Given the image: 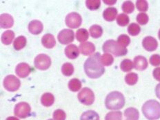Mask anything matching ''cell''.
<instances>
[{
	"mask_svg": "<svg viewBox=\"0 0 160 120\" xmlns=\"http://www.w3.org/2000/svg\"><path fill=\"white\" fill-rule=\"evenodd\" d=\"M15 38V33L12 31H6L2 35V42L4 45H10Z\"/></svg>",
	"mask_w": 160,
	"mask_h": 120,
	"instance_id": "obj_22",
	"label": "cell"
},
{
	"mask_svg": "<svg viewBox=\"0 0 160 120\" xmlns=\"http://www.w3.org/2000/svg\"><path fill=\"white\" fill-rule=\"evenodd\" d=\"M53 118L55 120H65L66 113L61 109H58L53 112Z\"/></svg>",
	"mask_w": 160,
	"mask_h": 120,
	"instance_id": "obj_40",
	"label": "cell"
},
{
	"mask_svg": "<svg viewBox=\"0 0 160 120\" xmlns=\"http://www.w3.org/2000/svg\"><path fill=\"white\" fill-rule=\"evenodd\" d=\"M31 106L26 102H19L15 106L14 112L16 116L19 118H26L31 113Z\"/></svg>",
	"mask_w": 160,
	"mask_h": 120,
	"instance_id": "obj_8",
	"label": "cell"
},
{
	"mask_svg": "<svg viewBox=\"0 0 160 120\" xmlns=\"http://www.w3.org/2000/svg\"><path fill=\"white\" fill-rule=\"evenodd\" d=\"M104 3L108 5H113L117 2V1H104Z\"/></svg>",
	"mask_w": 160,
	"mask_h": 120,
	"instance_id": "obj_44",
	"label": "cell"
},
{
	"mask_svg": "<svg viewBox=\"0 0 160 120\" xmlns=\"http://www.w3.org/2000/svg\"><path fill=\"white\" fill-rule=\"evenodd\" d=\"M113 62H114V58L111 54L105 53V54L101 56V62L103 66H109L112 64Z\"/></svg>",
	"mask_w": 160,
	"mask_h": 120,
	"instance_id": "obj_31",
	"label": "cell"
},
{
	"mask_svg": "<svg viewBox=\"0 0 160 120\" xmlns=\"http://www.w3.org/2000/svg\"><path fill=\"white\" fill-rule=\"evenodd\" d=\"M20 85L21 83L19 79L12 75L6 76L4 79V88L10 92L17 91L19 88Z\"/></svg>",
	"mask_w": 160,
	"mask_h": 120,
	"instance_id": "obj_7",
	"label": "cell"
},
{
	"mask_svg": "<svg viewBox=\"0 0 160 120\" xmlns=\"http://www.w3.org/2000/svg\"><path fill=\"white\" fill-rule=\"evenodd\" d=\"M122 10L124 12L127 13V14H130L132 13L135 10V6L133 3L131 1H126L123 3L122 4Z\"/></svg>",
	"mask_w": 160,
	"mask_h": 120,
	"instance_id": "obj_36",
	"label": "cell"
},
{
	"mask_svg": "<svg viewBox=\"0 0 160 120\" xmlns=\"http://www.w3.org/2000/svg\"><path fill=\"white\" fill-rule=\"evenodd\" d=\"M134 67L138 71H144L148 67V62L146 58L143 56H137L134 59Z\"/></svg>",
	"mask_w": 160,
	"mask_h": 120,
	"instance_id": "obj_16",
	"label": "cell"
},
{
	"mask_svg": "<svg viewBox=\"0 0 160 120\" xmlns=\"http://www.w3.org/2000/svg\"><path fill=\"white\" fill-rule=\"evenodd\" d=\"M55 102V98L52 94L50 92L44 93V95L42 96L41 98V102L43 106H46V107H49L51 106Z\"/></svg>",
	"mask_w": 160,
	"mask_h": 120,
	"instance_id": "obj_21",
	"label": "cell"
},
{
	"mask_svg": "<svg viewBox=\"0 0 160 120\" xmlns=\"http://www.w3.org/2000/svg\"><path fill=\"white\" fill-rule=\"evenodd\" d=\"M142 112L148 120L160 118V104L156 100H149L142 106Z\"/></svg>",
	"mask_w": 160,
	"mask_h": 120,
	"instance_id": "obj_3",
	"label": "cell"
},
{
	"mask_svg": "<svg viewBox=\"0 0 160 120\" xmlns=\"http://www.w3.org/2000/svg\"><path fill=\"white\" fill-rule=\"evenodd\" d=\"M102 50L104 52L111 53L116 57L124 56L128 52L127 48L113 39H109L105 42L103 45Z\"/></svg>",
	"mask_w": 160,
	"mask_h": 120,
	"instance_id": "obj_4",
	"label": "cell"
},
{
	"mask_svg": "<svg viewBox=\"0 0 160 120\" xmlns=\"http://www.w3.org/2000/svg\"><path fill=\"white\" fill-rule=\"evenodd\" d=\"M79 101L83 104L90 106L95 101V95L91 89L88 88H83L78 95Z\"/></svg>",
	"mask_w": 160,
	"mask_h": 120,
	"instance_id": "obj_5",
	"label": "cell"
},
{
	"mask_svg": "<svg viewBox=\"0 0 160 120\" xmlns=\"http://www.w3.org/2000/svg\"><path fill=\"white\" fill-rule=\"evenodd\" d=\"M106 120H122V113L120 111H112L106 115Z\"/></svg>",
	"mask_w": 160,
	"mask_h": 120,
	"instance_id": "obj_33",
	"label": "cell"
},
{
	"mask_svg": "<svg viewBox=\"0 0 160 120\" xmlns=\"http://www.w3.org/2000/svg\"><path fill=\"white\" fill-rule=\"evenodd\" d=\"M84 71L88 78L97 79L101 77L105 72V68L101 62V55L96 52L86 60Z\"/></svg>",
	"mask_w": 160,
	"mask_h": 120,
	"instance_id": "obj_1",
	"label": "cell"
},
{
	"mask_svg": "<svg viewBox=\"0 0 160 120\" xmlns=\"http://www.w3.org/2000/svg\"><path fill=\"white\" fill-rule=\"evenodd\" d=\"M89 38L88 31L85 28H79L76 32V39L79 42L84 43Z\"/></svg>",
	"mask_w": 160,
	"mask_h": 120,
	"instance_id": "obj_23",
	"label": "cell"
},
{
	"mask_svg": "<svg viewBox=\"0 0 160 120\" xmlns=\"http://www.w3.org/2000/svg\"><path fill=\"white\" fill-rule=\"evenodd\" d=\"M65 55L68 58L71 59H75L77 58H78L79 55V48L76 45L71 44L65 48Z\"/></svg>",
	"mask_w": 160,
	"mask_h": 120,
	"instance_id": "obj_17",
	"label": "cell"
},
{
	"mask_svg": "<svg viewBox=\"0 0 160 120\" xmlns=\"http://www.w3.org/2000/svg\"><path fill=\"white\" fill-rule=\"evenodd\" d=\"M152 75L156 80L160 82V67H158L153 70Z\"/></svg>",
	"mask_w": 160,
	"mask_h": 120,
	"instance_id": "obj_42",
	"label": "cell"
},
{
	"mask_svg": "<svg viewBox=\"0 0 160 120\" xmlns=\"http://www.w3.org/2000/svg\"><path fill=\"white\" fill-rule=\"evenodd\" d=\"M62 72L65 76H71L74 72V67L71 63H65L62 67Z\"/></svg>",
	"mask_w": 160,
	"mask_h": 120,
	"instance_id": "obj_29",
	"label": "cell"
},
{
	"mask_svg": "<svg viewBox=\"0 0 160 120\" xmlns=\"http://www.w3.org/2000/svg\"><path fill=\"white\" fill-rule=\"evenodd\" d=\"M118 15V11L115 8H107L103 12V18L107 22H112Z\"/></svg>",
	"mask_w": 160,
	"mask_h": 120,
	"instance_id": "obj_19",
	"label": "cell"
},
{
	"mask_svg": "<svg viewBox=\"0 0 160 120\" xmlns=\"http://www.w3.org/2000/svg\"><path fill=\"white\" fill-rule=\"evenodd\" d=\"M13 24H14V19L11 15L4 13L0 16V26L2 28H11Z\"/></svg>",
	"mask_w": 160,
	"mask_h": 120,
	"instance_id": "obj_14",
	"label": "cell"
},
{
	"mask_svg": "<svg viewBox=\"0 0 160 120\" xmlns=\"http://www.w3.org/2000/svg\"><path fill=\"white\" fill-rule=\"evenodd\" d=\"M150 63L153 66H158L160 65V55L158 54L152 55L150 58Z\"/></svg>",
	"mask_w": 160,
	"mask_h": 120,
	"instance_id": "obj_41",
	"label": "cell"
},
{
	"mask_svg": "<svg viewBox=\"0 0 160 120\" xmlns=\"http://www.w3.org/2000/svg\"><path fill=\"white\" fill-rule=\"evenodd\" d=\"M44 28L42 23L39 20H32L28 24V31L33 35H39Z\"/></svg>",
	"mask_w": 160,
	"mask_h": 120,
	"instance_id": "obj_13",
	"label": "cell"
},
{
	"mask_svg": "<svg viewBox=\"0 0 160 120\" xmlns=\"http://www.w3.org/2000/svg\"><path fill=\"white\" fill-rule=\"evenodd\" d=\"M6 120H19V119L15 118V117H8V118L6 119Z\"/></svg>",
	"mask_w": 160,
	"mask_h": 120,
	"instance_id": "obj_45",
	"label": "cell"
},
{
	"mask_svg": "<svg viewBox=\"0 0 160 120\" xmlns=\"http://www.w3.org/2000/svg\"><path fill=\"white\" fill-rule=\"evenodd\" d=\"M31 72V68L28 64L22 62L16 66L15 72L18 76L21 78H26Z\"/></svg>",
	"mask_w": 160,
	"mask_h": 120,
	"instance_id": "obj_12",
	"label": "cell"
},
{
	"mask_svg": "<svg viewBox=\"0 0 160 120\" xmlns=\"http://www.w3.org/2000/svg\"><path fill=\"white\" fill-rule=\"evenodd\" d=\"M99 115L94 111H88L82 115L80 120H99Z\"/></svg>",
	"mask_w": 160,
	"mask_h": 120,
	"instance_id": "obj_26",
	"label": "cell"
},
{
	"mask_svg": "<svg viewBox=\"0 0 160 120\" xmlns=\"http://www.w3.org/2000/svg\"><path fill=\"white\" fill-rule=\"evenodd\" d=\"M136 6L139 11L141 12H146L148 11V2L145 0H139V1L136 2Z\"/></svg>",
	"mask_w": 160,
	"mask_h": 120,
	"instance_id": "obj_38",
	"label": "cell"
},
{
	"mask_svg": "<svg viewBox=\"0 0 160 120\" xmlns=\"http://www.w3.org/2000/svg\"><path fill=\"white\" fill-rule=\"evenodd\" d=\"M82 17L79 13L72 12L69 13L66 18V24L71 28H77L82 24Z\"/></svg>",
	"mask_w": 160,
	"mask_h": 120,
	"instance_id": "obj_9",
	"label": "cell"
},
{
	"mask_svg": "<svg viewBox=\"0 0 160 120\" xmlns=\"http://www.w3.org/2000/svg\"><path fill=\"white\" fill-rule=\"evenodd\" d=\"M130 19L128 16L126 14H120L117 18V23L120 26H126L128 24Z\"/></svg>",
	"mask_w": 160,
	"mask_h": 120,
	"instance_id": "obj_34",
	"label": "cell"
},
{
	"mask_svg": "<svg viewBox=\"0 0 160 120\" xmlns=\"http://www.w3.org/2000/svg\"><path fill=\"white\" fill-rule=\"evenodd\" d=\"M48 120H53V119H48Z\"/></svg>",
	"mask_w": 160,
	"mask_h": 120,
	"instance_id": "obj_47",
	"label": "cell"
},
{
	"mask_svg": "<svg viewBox=\"0 0 160 120\" xmlns=\"http://www.w3.org/2000/svg\"><path fill=\"white\" fill-rule=\"evenodd\" d=\"M140 31H141L140 26L138 24H135V23H132V24L129 25L128 28V32L132 36H136L139 35Z\"/></svg>",
	"mask_w": 160,
	"mask_h": 120,
	"instance_id": "obj_35",
	"label": "cell"
},
{
	"mask_svg": "<svg viewBox=\"0 0 160 120\" xmlns=\"http://www.w3.org/2000/svg\"><path fill=\"white\" fill-rule=\"evenodd\" d=\"M51 65V59L46 54H39L35 58V66L41 71H46Z\"/></svg>",
	"mask_w": 160,
	"mask_h": 120,
	"instance_id": "obj_6",
	"label": "cell"
},
{
	"mask_svg": "<svg viewBox=\"0 0 160 120\" xmlns=\"http://www.w3.org/2000/svg\"><path fill=\"white\" fill-rule=\"evenodd\" d=\"M90 34L93 38H99L103 34V29L99 25H92L89 30Z\"/></svg>",
	"mask_w": 160,
	"mask_h": 120,
	"instance_id": "obj_25",
	"label": "cell"
},
{
	"mask_svg": "<svg viewBox=\"0 0 160 120\" xmlns=\"http://www.w3.org/2000/svg\"><path fill=\"white\" fill-rule=\"evenodd\" d=\"M137 22H138L139 24L141 25H145L148 22V16L146 13L142 12L138 15L136 18Z\"/></svg>",
	"mask_w": 160,
	"mask_h": 120,
	"instance_id": "obj_39",
	"label": "cell"
},
{
	"mask_svg": "<svg viewBox=\"0 0 160 120\" xmlns=\"http://www.w3.org/2000/svg\"><path fill=\"white\" fill-rule=\"evenodd\" d=\"M105 104L108 110L121 109L125 105L124 96L118 91H113L106 97Z\"/></svg>",
	"mask_w": 160,
	"mask_h": 120,
	"instance_id": "obj_2",
	"label": "cell"
},
{
	"mask_svg": "<svg viewBox=\"0 0 160 120\" xmlns=\"http://www.w3.org/2000/svg\"><path fill=\"white\" fill-rule=\"evenodd\" d=\"M133 67H134V64H133L131 60H130L128 59H124L121 62V64H120V68H121L122 71L124 72L131 71L133 68Z\"/></svg>",
	"mask_w": 160,
	"mask_h": 120,
	"instance_id": "obj_28",
	"label": "cell"
},
{
	"mask_svg": "<svg viewBox=\"0 0 160 120\" xmlns=\"http://www.w3.org/2000/svg\"><path fill=\"white\" fill-rule=\"evenodd\" d=\"M138 81V75L135 72H131L125 77V82L128 85H135Z\"/></svg>",
	"mask_w": 160,
	"mask_h": 120,
	"instance_id": "obj_30",
	"label": "cell"
},
{
	"mask_svg": "<svg viewBox=\"0 0 160 120\" xmlns=\"http://www.w3.org/2000/svg\"><path fill=\"white\" fill-rule=\"evenodd\" d=\"M86 5L89 10L91 11H95L98 10L101 5V1L99 0H87L86 1Z\"/></svg>",
	"mask_w": 160,
	"mask_h": 120,
	"instance_id": "obj_32",
	"label": "cell"
},
{
	"mask_svg": "<svg viewBox=\"0 0 160 120\" xmlns=\"http://www.w3.org/2000/svg\"><path fill=\"white\" fill-rule=\"evenodd\" d=\"M68 88L72 92H78L82 88V83L78 79H72L68 83Z\"/></svg>",
	"mask_w": 160,
	"mask_h": 120,
	"instance_id": "obj_27",
	"label": "cell"
},
{
	"mask_svg": "<svg viewBox=\"0 0 160 120\" xmlns=\"http://www.w3.org/2000/svg\"><path fill=\"white\" fill-rule=\"evenodd\" d=\"M80 51L83 55L86 56L91 55L94 53L95 51V46L92 42H84L81 43L79 45Z\"/></svg>",
	"mask_w": 160,
	"mask_h": 120,
	"instance_id": "obj_15",
	"label": "cell"
},
{
	"mask_svg": "<svg viewBox=\"0 0 160 120\" xmlns=\"http://www.w3.org/2000/svg\"><path fill=\"white\" fill-rule=\"evenodd\" d=\"M118 42L119 44H121L124 47H126L128 46L130 43H131V39H130L129 37L126 35H121L119 36L118 39Z\"/></svg>",
	"mask_w": 160,
	"mask_h": 120,
	"instance_id": "obj_37",
	"label": "cell"
},
{
	"mask_svg": "<svg viewBox=\"0 0 160 120\" xmlns=\"http://www.w3.org/2000/svg\"><path fill=\"white\" fill-rule=\"evenodd\" d=\"M155 92H156L157 97H158V98L160 99V84L157 85L156 88H155Z\"/></svg>",
	"mask_w": 160,
	"mask_h": 120,
	"instance_id": "obj_43",
	"label": "cell"
},
{
	"mask_svg": "<svg viewBox=\"0 0 160 120\" xmlns=\"http://www.w3.org/2000/svg\"><path fill=\"white\" fill-rule=\"evenodd\" d=\"M142 46L147 51L152 52L157 49L158 46V43L156 39L151 36H147L143 39Z\"/></svg>",
	"mask_w": 160,
	"mask_h": 120,
	"instance_id": "obj_11",
	"label": "cell"
},
{
	"mask_svg": "<svg viewBox=\"0 0 160 120\" xmlns=\"http://www.w3.org/2000/svg\"><path fill=\"white\" fill-rule=\"evenodd\" d=\"M75 34L72 30L63 29L58 34V40L61 44L66 45L74 41Z\"/></svg>",
	"mask_w": 160,
	"mask_h": 120,
	"instance_id": "obj_10",
	"label": "cell"
},
{
	"mask_svg": "<svg viewBox=\"0 0 160 120\" xmlns=\"http://www.w3.org/2000/svg\"><path fill=\"white\" fill-rule=\"evenodd\" d=\"M42 45L44 46L45 48L51 49L56 44L55 39L52 34H46L42 37Z\"/></svg>",
	"mask_w": 160,
	"mask_h": 120,
	"instance_id": "obj_18",
	"label": "cell"
},
{
	"mask_svg": "<svg viewBox=\"0 0 160 120\" xmlns=\"http://www.w3.org/2000/svg\"><path fill=\"white\" fill-rule=\"evenodd\" d=\"M26 45V39L24 36H19L13 43V46L16 51H20L24 48Z\"/></svg>",
	"mask_w": 160,
	"mask_h": 120,
	"instance_id": "obj_24",
	"label": "cell"
},
{
	"mask_svg": "<svg viewBox=\"0 0 160 120\" xmlns=\"http://www.w3.org/2000/svg\"><path fill=\"white\" fill-rule=\"evenodd\" d=\"M158 37H159V39H160V29H159V33H158Z\"/></svg>",
	"mask_w": 160,
	"mask_h": 120,
	"instance_id": "obj_46",
	"label": "cell"
},
{
	"mask_svg": "<svg viewBox=\"0 0 160 120\" xmlns=\"http://www.w3.org/2000/svg\"><path fill=\"white\" fill-rule=\"evenodd\" d=\"M139 111L135 108H128L125 110L124 118L125 120H139Z\"/></svg>",
	"mask_w": 160,
	"mask_h": 120,
	"instance_id": "obj_20",
	"label": "cell"
}]
</instances>
